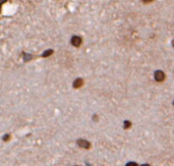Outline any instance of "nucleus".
I'll return each instance as SVG.
<instances>
[{
    "mask_svg": "<svg viewBox=\"0 0 174 166\" xmlns=\"http://www.w3.org/2000/svg\"><path fill=\"white\" fill-rule=\"evenodd\" d=\"M154 78L156 81H163L165 80V74L162 70H156L154 74Z\"/></svg>",
    "mask_w": 174,
    "mask_h": 166,
    "instance_id": "obj_1",
    "label": "nucleus"
},
{
    "mask_svg": "<svg viewBox=\"0 0 174 166\" xmlns=\"http://www.w3.org/2000/svg\"><path fill=\"white\" fill-rule=\"evenodd\" d=\"M71 44H72L74 47L81 46V44H82V38L78 37V36H73V37L71 38Z\"/></svg>",
    "mask_w": 174,
    "mask_h": 166,
    "instance_id": "obj_2",
    "label": "nucleus"
},
{
    "mask_svg": "<svg viewBox=\"0 0 174 166\" xmlns=\"http://www.w3.org/2000/svg\"><path fill=\"white\" fill-rule=\"evenodd\" d=\"M78 145L79 147L85 148V149H89V148L91 147V144L89 143L88 141H85V140H78Z\"/></svg>",
    "mask_w": 174,
    "mask_h": 166,
    "instance_id": "obj_3",
    "label": "nucleus"
},
{
    "mask_svg": "<svg viewBox=\"0 0 174 166\" xmlns=\"http://www.w3.org/2000/svg\"><path fill=\"white\" fill-rule=\"evenodd\" d=\"M82 84H84V81H82V78H76V80L73 81V88H81L82 86Z\"/></svg>",
    "mask_w": 174,
    "mask_h": 166,
    "instance_id": "obj_4",
    "label": "nucleus"
},
{
    "mask_svg": "<svg viewBox=\"0 0 174 166\" xmlns=\"http://www.w3.org/2000/svg\"><path fill=\"white\" fill-rule=\"evenodd\" d=\"M53 53V50H46L44 53H43V57H47V56H50L51 54Z\"/></svg>",
    "mask_w": 174,
    "mask_h": 166,
    "instance_id": "obj_5",
    "label": "nucleus"
},
{
    "mask_svg": "<svg viewBox=\"0 0 174 166\" xmlns=\"http://www.w3.org/2000/svg\"><path fill=\"white\" fill-rule=\"evenodd\" d=\"M123 126H124V128H129L131 126V122L128 121V120H125L124 123H123Z\"/></svg>",
    "mask_w": 174,
    "mask_h": 166,
    "instance_id": "obj_6",
    "label": "nucleus"
},
{
    "mask_svg": "<svg viewBox=\"0 0 174 166\" xmlns=\"http://www.w3.org/2000/svg\"><path fill=\"white\" fill-rule=\"evenodd\" d=\"M24 61H27V60H30V59H32V55H30V54H24Z\"/></svg>",
    "mask_w": 174,
    "mask_h": 166,
    "instance_id": "obj_7",
    "label": "nucleus"
},
{
    "mask_svg": "<svg viewBox=\"0 0 174 166\" xmlns=\"http://www.w3.org/2000/svg\"><path fill=\"white\" fill-rule=\"evenodd\" d=\"M126 166H137L136 165V163H133V162H129V163H127Z\"/></svg>",
    "mask_w": 174,
    "mask_h": 166,
    "instance_id": "obj_8",
    "label": "nucleus"
},
{
    "mask_svg": "<svg viewBox=\"0 0 174 166\" xmlns=\"http://www.w3.org/2000/svg\"><path fill=\"white\" fill-rule=\"evenodd\" d=\"M153 0H143V2H145V3H149V2H152Z\"/></svg>",
    "mask_w": 174,
    "mask_h": 166,
    "instance_id": "obj_9",
    "label": "nucleus"
},
{
    "mask_svg": "<svg viewBox=\"0 0 174 166\" xmlns=\"http://www.w3.org/2000/svg\"><path fill=\"white\" fill-rule=\"evenodd\" d=\"M5 1H6V0H0V4H1V3H4Z\"/></svg>",
    "mask_w": 174,
    "mask_h": 166,
    "instance_id": "obj_10",
    "label": "nucleus"
},
{
    "mask_svg": "<svg viewBox=\"0 0 174 166\" xmlns=\"http://www.w3.org/2000/svg\"><path fill=\"white\" fill-rule=\"evenodd\" d=\"M5 140H8V135H5V138H4V141Z\"/></svg>",
    "mask_w": 174,
    "mask_h": 166,
    "instance_id": "obj_11",
    "label": "nucleus"
},
{
    "mask_svg": "<svg viewBox=\"0 0 174 166\" xmlns=\"http://www.w3.org/2000/svg\"><path fill=\"white\" fill-rule=\"evenodd\" d=\"M172 46L174 47V39H173V41H172Z\"/></svg>",
    "mask_w": 174,
    "mask_h": 166,
    "instance_id": "obj_12",
    "label": "nucleus"
},
{
    "mask_svg": "<svg viewBox=\"0 0 174 166\" xmlns=\"http://www.w3.org/2000/svg\"><path fill=\"white\" fill-rule=\"evenodd\" d=\"M142 166H150V165H148V164H143V165H142Z\"/></svg>",
    "mask_w": 174,
    "mask_h": 166,
    "instance_id": "obj_13",
    "label": "nucleus"
},
{
    "mask_svg": "<svg viewBox=\"0 0 174 166\" xmlns=\"http://www.w3.org/2000/svg\"><path fill=\"white\" fill-rule=\"evenodd\" d=\"M173 105H174V101H173Z\"/></svg>",
    "mask_w": 174,
    "mask_h": 166,
    "instance_id": "obj_14",
    "label": "nucleus"
}]
</instances>
